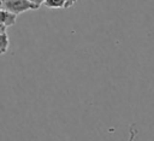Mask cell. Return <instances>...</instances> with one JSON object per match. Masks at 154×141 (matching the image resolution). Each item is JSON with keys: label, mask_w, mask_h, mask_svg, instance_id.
Returning a JSON list of instances; mask_svg holds the SVG:
<instances>
[{"label": "cell", "mask_w": 154, "mask_h": 141, "mask_svg": "<svg viewBox=\"0 0 154 141\" xmlns=\"http://www.w3.org/2000/svg\"><path fill=\"white\" fill-rule=\"evenodd\" d=\"M0 6L17 16L26 11L37 10L40 7L31 0H0Z\"/></svg>", "instance_id": "cell-1"}, {"label": "cell", "mask_w": 154, "mask_h": 141, "mask_svg": "<svg viewBox=\"0 0 154 141\" xmlns=\"http://www.w3.org/2000/svg\"><path fill=\"white\" fill-rule=\"evenodd\" d=\"M6 25H4V24H0V34H2V33H5L6 31Z\"/></svg>", "instance_id": "cell-6"}, {"label": "cell", "mask_w": 154, "mask_h": 141, "mask_svg": "<svg viewBox=\"0 0 154 141\" xmlns=\"http://www.w3.org/2000/svg\"><path fill=\"white\" fill-rule=\"evenodd\" d=\"M76 2H77V0H66V5H65V8H69V7L73 6Z\"/></svg>", "instance_id": "cell-5"}, {"label": "cell", "mask_w": 154, "mask_h": 141, "mask_svg": "<svg viewBox=\"0 0 154 141\" xmlns=\"http://www.w3.org/2000/svg\"><path fill=\"white\" fill-rule=\"evenodd\" d=\"M42 4L48 8H65L66 0H43Z\"/></svg>", "instance_id": "cell-4"}, {"label": "cell", "mask_w": 154, "mask_h": 141, "mask_svg": "<svg viewBox=\"0 0 154 141\" xmlns=\"http://www.w3.org/2000/svg\"><path fill=\"white\" fill-rule=\"evenodd\" d=\"M32 2H35V4H37L38 6H41L42 5V2H43V0H31Z\"/></svg>", "instance_id": "cell-7"}, {"label": "cell", "mask_w": 154, "mask_h": 141, "mask_svg": "<svg viewBox=\"0 0 154 141\" xmlns=\"http://www.w3.org/2000/svg\"><path fill=\"white\" fill-rule=\"evenodd\" d=\"M17 19V14L0 7V24H4L6 27H11L16 23Z\"/></svg>", "instance_id": "cell-2"}, {"label": "cell", "mask_w": 154, "mask_h": 141, "mask_svg": "<svg viewBox=\"0 0 154 141\" xmlns=\"http://www.w3.org/2000/svg\"><path fill=\"white\" fill-rule=\"evenodd\" d=\"M8 47H10V37L5 31L0 34V55L5 54L8 51Z\"/></svg>", "instance_id": "cell-3"}]
</instances>
